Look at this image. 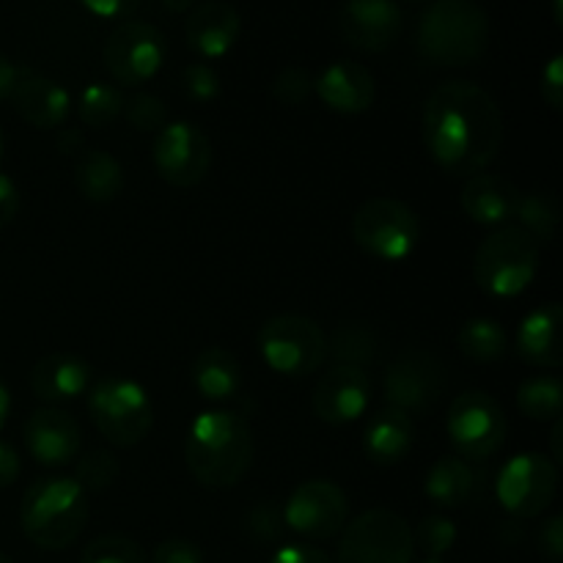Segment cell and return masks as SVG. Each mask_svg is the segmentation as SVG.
<instances>
[{
  "mask_svg": "<svg viewBox=\"0 0 563 563\" xmlns=\"http://www.w3.org/2000/svg\"><path fill=\"white\" fill-rule=\"evenodd\" d=\"M423 141L445 174H484L504 143V115L476 82H443L423 108Z\"/></svg>",
  "mask_w": 563,
  "mask_h": 563,
  "instance_id": "obj_1",
  "label": "cell"
},
{
  "mask_svg": "<svg viewBox=\"0 0 563 563\" xmlns=\"http://www.w3.org/2000/svg\"><path fill=\"white\" fill-rule=\"evenodd\" d=\"M185 460L203 487H234L253 462L251 427L245 418L229 410L198 412L187 429Z\"/></svg>",
  "mask_w": 563,
  "mask_h": 563,
  "instance_id": "obj_2",
  "label": "cell"
},
{
  "mask_svg": "<svg viewBox=\"0 0 563 563\" xmlns=\"http://www.w3.org/2000/svg\"><path fill=\"white\" fill-rule=\"evenodd\" d=\"M416 44L427 64H476L489 44L487 11L476 0H434L418 22Z\"/></svg>",
  "mask_w": 563,
  "mask_h": 563,
  "instance_id": "obj_3",
  "label": "cell"
},
{
  "mask_svg": "<svg viewBox=\"0 0 563 563\" xmlns=\"http://www.w3.org/2000/svg\"><path fill=\"white\" fill-rule=\"evenodd\" d=\"M86 520V489L69 476L38 478L22 495L20 526L38 550H66L80 537Z\"/></svg>",
  "mask_w": 563,
  "mask_h": 563,
  "instance_id": "obj_4",
  "label": "cell"
},
{
  "mask_svg": "<svg viewBox=\"0 0 563 563\" xmlns=\"http://www.w3.org/2000/svg\"><path fill=\"white\" fill-rule=\"evenodd\" d=\"M539 273V242L520 225H500L478 245L473 258L476 286L489 297L522 295Z\"/></svg>",
  "mask_w": 563,
  "mask_h": 563,
  "instance_id": "obj_5",
  "label": "cell"
},
{
  "mask_svg": "<svg viewBox=\"0 0 563 563\" xmlns=\"http://www.w3.org/2000/svg\"><path fill=\"white\" fill-rule=\"evenodd\" d=\"M88 412L102 438L119 449H135L143 443L154 423L148 390L124 377H108L93 385L88 394Z\"/></svg>",
  "mask_w": 563,
  "mask_h": 563,
  "instance_id": "obj_6",
  "label": "cell"
},
{
  "mask_svg": "<svg viewBox=\"0 0 563 563\" xmlns=\"http://www.w3.org/2000/svg\"><path fill=\"white\" fill-rule=\"evenodd\" d=\"M258 350L264 363L284 377H308L328 357V335L313 319L300 313H280L258 330Z\"/></svg>",
  "mask_w": 563,
  "mask_h": 563,
  "instance_id": "obj_7",
  "label": "cell"
},
{
  "mask_svg": "<svg viewBox=\"0 0 563 563\" xmlns=\"http://www.w3.org/2000/svg\"><path fill=\"white\" fill-rule=\"evenodd\" d=\"M352 236L379 262H405L421 240L418 214L396 198H372L352 218Z\"/></svg>",
  "mask_w": 563,
  "mask_h": 563,
  "instance_id": "obj_8",
  "label": "cell"
},
{
  "mask_svg": "<svg viewBox=\"0 0 563 563\" xmlns=\"http://www.w3.org/2000/svg\"><path fill=\"white\" fill-rule=\"evenodd\" d=\"M412 528L388 509H372L344 528L335 563H410Z\"/></svg>",
  "mask_w": 563,
  "mask_h": 563,
  "instance_id": "obj_9",
  "label": "cell"
},
{
  "mask_svg": "<svg viewBox=\"0 0 563 563\" xmlns=\"http://www.w3.org/2000/svg\"><path fill=\"white\" fill-rule=\"evenodd\" d=\"M445 432L460 460H489L506 440L504 407L487 390H465L451 405Z\"/></svg>",
  "mask_w": 563,
  "mask_h": 563,
  "instance_id": "obj_10",
  "label": "cell"
},
{
  "mask_svg": "<svg viewBox=\"0 0 563 563\" xmlns=\"http://www.w3.org/2000/svg\"><path fill=\"white\" fill-rule=\"evenodd\" d=\"M445 366L438 355L423 350H407L390 361L383 379V396L388 407L423 416L445 394Z\"/></svg>",
  "mask_w": 563,
  "mask_h": 563,
  "instance_id": "obj_11",
  "label": "cell"
},
{
  "mask_svg": "<svg viewBox=\"0 0 563 563\" xmlns=\"http://www.w3.org/2000/svg\"><path fill=\"white\" fill-rule=\"evenodd\" d=\"M500 506L511 517H539L559 495V465L542 454H517L500 467L495 484Z\"/></svg>",
  "mask_w": 563,
  "mask_h": 563,
  "instance_id": "obj_12",
  "label": "cell"
},
{
  "mask_svg": "<svg viewBox=\"0 0 563 563\" xmlns=\"http://www.w3.org/2000/svg\"><path fill=\"white\" fill-rule=\"evenodd\" d=\"M104 66L119 86H143L165 64V36L148 22L126 20L104 42Z\"/></svg>",
  "mask_w": 563,
  "mask_h": 563,
  "instance_id": "obj_13",
  "label": "cell"
},
{
  "mask_svg": "<svg viewBox=\"0 0 563 563\" xmlns=\"http://www.w3.org/2000/svg\"><path fill=\"white\" fill-rule=\"evenodd\" d=\"M152 159L159 179L174 187H192L209 174L212 143L203 135L201 126L190 124V121H168L157 132Z\"/></svg>",
  "mask_w": 563,
  "mask_h": 563,
  "instance_id": "obj_14",
  "label": "cell"
},
{
  "mask_svg": "<svg viewBox=\"0 0 563 563\" xmlns=\"http://www.w3.org/2000/svg\"><path fill=\"white\" fill-rule=\"evenodd\" d=\"M280 515H284V526H289V531L300 537L330 539L346 526L350 500L339 484L328 478H313L289 495Z\"/></svg>",
  "mask_w": 563,
  "mask_h": 563,
  "instance_id": "obj_15",
  "label": "cell"
},
{
  "mask_svg": "<svg viewBox=\"0 0 563 563\" xmlns=\"http://www.w3.org/2000/svg\"><path fill=\"white\" fill-rule=\"evenodd\" d=\"M341 36L363 53H385L405 27V14L394 0H346L339 16Z\"/></svg>",
  "mask_w": 563,
  "mask_h": 563,
  "instance_id": "obj_16",
  "label": "cell"
},
{
  "mask_svg": "<svg viewBox=\"0 0 563 563\" xmlns=\"http://www.w3.org/2000/svg\"><path fill=\"white\" fill-rule=\"evenodd\" d=\"M372 401V379L366 368L333 366L313 390V412L330 427L355 423Z\"/></svg>",
  "mask_w": 563,
  "mask_h": 563,
  "instance_id": "obj_17",
  "label": "cell"
},
{
  "mask_svg": "<svg viewBox=\"0 0 563 563\" xmlns=\"http://www.w3.org/2000/svg\"><path fill=\"white\" fill-rule=\"evenodd\" d=\"M22 438H25L27 454L44 467L69 465L77 460L82 445L80 423L58 407H42V410L31 412Z\"/></svg>",
  "mask_w": 563,
  "mask_h": 563,
  "instance_id": "obj_18",
  "label": "cell"
},
{
  "mask_svg": "<svg viewBox=\"0 0 563 563\" xmlns=\"http://www.w3.org/2000/svg\"><path fill=\"white\" fill-rule=\"evenodd\" d=\"M9 99L16 113L36 130H58L71 113L69 91L33 69H16L14 91Z\"/></svg>",
  "mask_w": 563,
  "mask_h": 563,
  "instance_id": "obj_19",
  "label": "cell"
},
{
  "mask_svg": "<svg viewBox=\"0 0 563 563\" xmlns=\"http://www.w3.org/2000/svg\"><path fill=\"white\" fill-rule=\"evenodd\" d=\"M240 11L225 0H207V3L196 5L185 22L187 47L207 60L229 55L240 38Z\"/></svg>",
  "mask_w": 563,
  "mask_h": 563,
  "instance_id": "obj_20",
  "label": "cell"
},
{
  "mask_svg": "<svg viewBox=\"0 0 563 563\" xmlns=\"http://www.w3.org/2000/svg\"><path fill=\"white\" fill-rule=\"evenodd\" d=\"M313 91L333 113L341 115L366 113L377 97L372 71L355 60H333L330 66H324L322 75L313 80Z\"/></svg>",
  "mask_w": 563,
  "mask_h": 563,
  "instance_id": "obj_21",
  "label": "cell"
},
{
  "mask_svg": "<svg viewBox=\"0 0 563 563\" xmlns=\"http://www.w3.org/2000/svg\"><path fill=\"white\" fill-rule=\"evenodd\" d=\"M563 311L559 302L533 308L517 330V352L539 368H559L563 363Z\"/></svg>",
  "mask_w": 563,
  "mask_h": 563,
  "instance_id": "obj_22",
  "label": "cell"
},
{
  "mask_svg": "<svg viewBox=\"0 0 563 563\" xmlns=\"http://www.w3.org/2000/svg\"><path fill=\"white\" fill-rule=\"evenodd\" d=\"M520 196L522 192L511 181L500 179L495 174H476L462 187L460 201L473 223L500 229L504 223L515 220Z\"/></svg>",
  "mask_w": 563,
  "mask_h": 563,
  "instance_id": "obj_23",
  "label": "cell"
},
{
  "mask_svg": "<svg viewBox=\"0 0 563 563\" xmlns=\"http://www.w3.org/2000/svg\"><path fill=\"white\" fill-rule=\"evenodd\" d=\"M91 385V366L71 352H53L31 368V390L47 405L77 399Z\"/></svg>",
  "mask_w": 563,
  "mask_h": 563,
  "instance_id": "obj_24",
  "label": "cell"
},
{
  "mask_svg": "<svg viewBox=\"0 0 563 563\" xmlns=\"http://www.w3.org/2000/svg\"><path fill=\"white\" fill-rule=\"evenodd\" d=\"M412 443H416L412 416L396 410V407L379 410L363 432V451L374 465H399L412 451Z\"/></svg>",
  "mask_w": 563,
  "mask_h": 563,
  "instance_id": "obj_25",
  "label": "cell"
},
{
  "mask_svg": "<svg viewBox=\"0 0 563 563\" xmlns=\"http://www.w3.org/2000/svg\"><path fill=\"white\" fill-rule=\"evenodd\" d=\"M75 185L86 201L110 203L124 190V168L113 154L88 148L75 163Z\"/></svg>",
  "mask_w": 563,
  "mask_h": 563,
  "instance_id": "obj_26",
  "label": "cell"
},
{
  "mask_svg": "<svg viewBox=\"0 0 563 563\" xmlns=\"http://www.w3.org/2000/svg\"><path fill=\"white\" fill-rule=\"evenodd\" d=\"M476 476L473 467L460 456H440L423 478V493L440 509H460L473 498Z\"/></svg>",
  "mask_w": 563,
  "mask_h": 563,
  "instance_id": "obj_27",
  "label": "cell"
},
{
  "mask_svg": "<svg viewBox=\"0 0 563 563\" xmlns=\"http://www.w3.org/2000/svg\"><path fill=\"white\" fill-rule=\"evenodd\" d=\"M240 361L223 346H209L192 363V385L207 401H229L240 390Z\"/></svg>",
  "mask_w": 563,
  "mask_h": 563,
  "instance_id": "obj_28",
  "label": "cell"
},
{
  "mask_svg": "<svg viewBox=\"0 0 563 563\" xmlns=\"http://www.w3.org/2000/svg\"><path fill=\"white\" fill-rule=\"evenodd\" d=\"M328 355L333 357L335 366L366 368L377 361L379 339L368 324L344 322L335 328L333 339L328 341Z\"/></svg>",
  "mask_w": 563,
  "mask_h": 563,
  "instance_id": "obj_29",
  "label": "cell"
},
{
  "mask_svg": "<svg viewBox=\"0 0 563 563\" xmlns=\"http://www.w3.org/2000/svg\"><path fill=\"white\" fill-rule=\"evenodd\" d=\"M456 346H460L467 361L495 363L506 355V333L495 319H467L460 328V335H456Z\"/></svg>",
  "mask_w": 563,
  "mask_h": 563,
  "instance_id": "obj_30",
  "label": "cell"
},
{
  "mask_svg": "<svg viewBox=\"0 0 563 563\" xmlns=\"http://www.w3.org/2000/svg\"><path fill=\"white\" fill-rule=\"evenodd\" d=\"M517 407L531 421H559L563 410V385L555 377H531L517 388Z\"/></svg>",
  "mask_w": 563,
  "mask_h": 563,
  "instance_id": "obj_31",
  "label": "cell"
},
{
  "mask_svg": "<svg viewBox=\"0 0 563 563\" xmlns=\"http://www.w3.org/2000/svg\"><path fill=\"white\" fill-rule=\"evenodd\" d=\"M124 93L119 86L110 82H88L82 88L80 99H77V115L91 130H102L110 126L121 113H124Z\"/></svg>",
  "mask_w": 563,
  "mask_h": 563,
  "instance_id": "obj_32",
  "label": "cell"
},
{
  "mask_svg": "<svg viewBox=\"0 0 563 563\" xmlns=\"http://www.w3.org/2000/svg\"><path fill=\"white\" fill-rule=\"evenodd\" d=\"M515 220L539 245H548L559 229V201L550 192H522Z\"/></svg>",
  "mask_w": 563,
  "mask_h": 563,
  "instance_id": "obj_33",
  "label": "cell"
},
{
  "mask_svg": "<svg viewBox=\"0 0 563 563\" xmlns=\"http://www.w3.org/2000/svg\"><path fill=\"white\" fill-rule=\"evenodd\" d=\"M119 460H115L110 451H88L77 460L75 465V482L80 484L82 489H93V493H102V489L113 487V482L119 478Z\"/></svg>",
  "mask_w": 563,
  "mask_h": 563,
  "instance_id": "obj_34",
  "label": "cell"
},
{
  "mask_svg": "<svg viewBox=\"0 0 563 563\" xmlns=\"http://www.w3.org/2000/svg\"><path fill=\"white\" fill-rule=\"evenodd\" d=\"M80 563H148V559L135 539L108 533V537L93 539V542L82 550Z\"/></svg>",
  "mask_w": 563,
  "mask_h": 563,
  "instance_id": "obj_35",
  "label": "cell"
},
{
  "mask_svg": "<svg viewBox=\"0 0 563 563\" xmlns=\"http://www.w3.org/2000/svg\"><path fill=\"white\" fill-rule=\"evenodd\" d=\"M412 542L427 553V559H443L456 544L454 520L443 515H429L418 522V531L412 533Z\"/></svg>",
  "mask_w": 563,
  "mask_h": 563,
  "instance_id": "obj_36",
  "label": "cell"
},
{
  "mask_svg": "<svg viewBox=\"0 0 563 563\" xmlns=\"http://www.w3.org/2000/svg\"><path fill=\"white\" fill-rule=\"evenodd\" d=\"M124 115L137 132H159L168 124V110L154 93H135L124 102Z\"/></svg>",
  "mask_w": 563,
  "mask_h": 563,
  "instance_id": "obj_37",
  "label": "cell"
},
{
  "mask_svg": "<svg viewBox=\"0 0 563 563\" xmlns=\"http://www.w3.org/2000/svg\"><path fill=\"white\" fill-rule=\"evenodd\" d=\"M313 93V77L308 75L302 66H286L278 71V77L273 80V97L278 102L297 108V104H306L308 97Z\"/></svg>",
  "mask_w": 563,
  "mask_h": 563,
  "instance_id": "obj_38",
  "label": "cell"
},
{
  "mask_svg": "<svg viewBox=\"0 0 563 563\" xmlns=\"http://www.w3.org/2000/svg\"><path fill=\"white\" fill-rule=\"evenodd\" d=\"M181 86L196 102H212L220 93V77L209 64H190L181 71Z\"/></svg>",
  "mask_w": 563,
  "mask_h": 563,
  "instance_id": "obj_39",
  "label": "cell"
},
{
  "mask_svg": "<svg viewBox=\"0 0 563 563\" xmlns=\"http://www.w3.org/2000/svg\"><path fill=\"white\" fill-rule=\"evenodd\" d=\"M152 563H203V553L190 539H165L154 550Z\"/></svg>",
  "mask_w": 563,
  "mask_h": 563,
  "instance_id": "obj_40",
  "label": "cell"
},
{
  "mask_svg": "<svg viewBox=\"0 0 563 563\" xmlns=\"http://www.w3.org/2000/svg\"><path fill=\"white\" fill-rule=\"evenodd\" d=\"M280 526H284V515L269 504L256 506V509L251 511V517H247V528H251L253 537L262 539V542H273V539H278L280 531H284Z\"/></svg>",
  "mask_w": 563,
  "mask_h": 563,
  "instance_id": "obj_41",
  "label": "cell"
},
{
  "mask_svg": "<svg viewBox=\"0 0 563 563\" xmlns=\"http://www.w3.org/2000/svg\"><path fill=\"white\" fill-rule=\"evenodd\" d=\"M539 91L550 108H563V55H553L548 60V66L542 69V80H539Z\"/></svg>",
  "mask_w": 563,
  "mask_h": 563,
  "instance_id": "obj_42",
  "label": "cell"
},
{
  "mask_svg": "<svg viewBox=\"0 0 563 563\" xmlns=\"http://www.w3.org/2000/svg\"><path fill=\"white\" fill-rule=\"evenodd\" d=\"M77 3L91 11L93 16H102V20H124L141 9L143 0H77Z\"/></svg>",
  "mask_w": 563,
  "mask_h": 563,
  "instance_id": "obj_43",
  "label": "cell"
},
{
  "mask_svg": "<svg viewBox=\"0 0 563 563\" xmlns=\"http://www.w3.org/2000/svg\"><path fill=\"white\" fill-rule=\"evenodd\" d=\"M269 563H335L324 550L313 544H284Z\"/></svg>",
  "mask_w": 563,
  "mask_h": 563,
  "instance_id": "obj_44",
  "label": "cell"
},
{
  "mask_svg": "<svg viewBox=\"0 0 563 563\" xmlns=\"http://www.w3.org/2000/svg\"><path fill=\"white\" fill-rule=\"evenodd\" d=\"M539 550L548 555L550 561H561L563 555V517L555 515L539 531Z\"/></svg>",
  "mask_w": 563,
  "mask_h": 563,
  "instance_id": "obj_45",
  "label": "cell"
},
{
  "mask_svg": "<svg viewBox=\"0 0 563 563\" xmlns=\"http://www.w3.org/2000/svg\"><path fill=\"white\" fill-rule=\"evenodd\" d=\"M16 212H20V190L9 176L0 174V229L14 223Z\"/></svg>",
  "mask_w": 563,
  "mask_h": 563,
  "instance_id": "obj_46",
  "label": "cell"
},
{
  "mask_svg": "<svg viewBox=\"0 0 563 563\" xmlns=\"http://www.w3.org/2000/svg\"><path fill=\"white\" fill-rule=\"evenodd\" d=\"M16 476H20V454H16L14 445L0 440V489L11 487Z\"/></svg>",
  "mask_w": 563,
  "mask_h": 563,
  "instance_id": "obj_47",
  "label": "cell"
},
{
  "mask_svg": "<svg viewBox=\"0 0 563 563\" xmlns=\"http://www.w3.org/2000/svg\"><path fill=\"white\" fill-rule=\"evenodd\" d=\"M14 82H16V66L11 64L3 53H0V102L11 97V91H14Z\"/></svg>",
  "mask_w": 563,
  "mask_h": 563,
  "instance_id": "obj_48",
  "label": "cell"
},
{
  "mask_svg": "<svg viewBox=\"0 0 563 563\" xmlns=\"http://www.w3.org/2000/svg\"><path fill=\"white\" fill-rule=\"evenodd\" d=\"M58 148L64 154H80L82 148V135L80 132H71V130H64L58 135Z\"/></svg>",
  "mask_w": 563,
  "mask_h": 563,
  "instance_id": "obj_49",
  "label": "cell"
},
{
  "mask_svg": "<svg viewBox=\"0 0 563 563\" xmlns=\"http://www.w3.org/2000/svg\"><path fill=\"white\" fill-rule=\"evenodd\" d=\"M561 438H563V421H553V432H550V445H553V456L550 460L555 462V465H561L563 462V445H561Z\"/></svg>",
  "mask_w": 563,
  "mask_h": 563,
  "instance_id": "obj_50",
  "label": "cell"
},
{
  "mask_svg": "<svg viewBox=\"0 0 563 563\" xmlns=\"http://www.w3.org/2000/svg\"><path fill=\"white\" fill-rule=\"evenodd\" d=\"M9 416H11V394H9V388H5L3 379H0V432H3Z\"/></svg>",
  "mask_w": 563,
  "mask_h": 563,
  "instance_id": "obj_51",
  "label": "cell"
},
{
  "mask_svg": "<svg viewBox=\"0 0 563 563\" xmlns=\"http://www.w3.org/2000/svg\"><path fill=\"white\" fill-rule=\"evenodd\" d=\"M163 5L170 14H185V11L196 9V0H163Z\"/></svg>",
  "mask_w": 563,
  "mask_h": 563,
  "instance_id": "obj_52",
  "label": "cell"
},
{
  "mask_svg": "<svg viewBox=\"0 0 563 563\" xmlns=\"http://www.w3.org/2000/svg\"><path fill=\"white\" fill-rule=\"evenodd\" d=\"M553 16L555 25H563V0H553Z\"/></svg>",
  "mask_w": 563,
  "mask_h": 563,
  "instance_id": "obj_53",
  "label": "cell"
},
{
  "mask_svg": "<svg viewBox=\"0 0 563 563\" xmlns=\"http://www.w3.org/2000/svg\"><path fill=\"white\" fill-rule=\"evenodd\" d=\"M0 563H16V561L9 559V555H5V553H0Z\"/></svg>",
  "mask_w": 563,
  "mask_h": 563,
  "instance_id": "obj_54",
  "label": "cell"
},
{
  "mask_svg": "<svg viewBox=\"0 0 563 563\" xmlns=\"http://www.w3.org/2000/svg\"><path fill=\"white\" fill-rule=\"evenodd\" d=\"M421 563H445L443 559H423Z\"/></svg>",
  "mask_w": 563,
  "mask_h": 563,
  "instance_id": "obj_55",
  "label": "cell"
},
{
  "mask_svg": "<svg viewBox=\"0 0 563 563\" xmlns=\"http://www.w3.org/2000/svg\"><path fill=\"white\" fill-rule=\"evenodd\" d=\"M0 157H3V132H0Z\"/></svg>",
  "mask_w": 563,
  "mask_h": 563,
  "instance_id": "obj_56",
  "label": "cell"
},
{
  "mask_svg": "<svg viewBox=\"0 0 563 563\" xmlns=\"http://www.w3.org/2000/svg\"><path fill=\"white\" fill-rule=\"evenodd\" d=\"M416 3H421V0H416Z\"/></svg>",
  "mask_w": 563,
  "mask_h": 563,
  "instance_id": "obj_57",
  "label": "cell"
}]
</instances>
